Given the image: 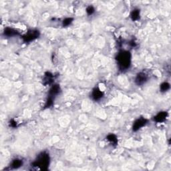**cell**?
Returning a JSON list of instances; mask_svg holds the SVG:
<instances>
[{
	"label": "cell",
	"mask_w": 171,
	"mask_h": 171,
	"mask_svg": "<svg viewBox=\"0 0 171 171\" xmlns=\"http://www.w3.org/2000/svg\"><path fill=\"white\" fill-rule=\"evenodd\" d=\"M116 60L120 70H127L131 65V54L129 51L122 50L116 56Z\"/></svg>",
	"instance_id": "6da1fadb"
},
{
	"label": "cell",
	"mask_w": 171,
	"mask_h": 171,
	"mask_svg": "<svg viewBox=\"0 0 171 171\" xmlns=\"http://www.w3.org/2000/svg\"><path fill=\"white\" fill-rule=\"evenodd\" d=\"M50 164V156L47 152H43L37 156L36 159L32 164V166L37 167L40 170H47Z\"/></svg>",
	"instance_id": "7a4b0ae2"
},
{
	"label": "cell",
	"mask_w": 171,
	"mask_h": 171,
	"mask_svg": "<svg viewBox=\"0 0 171 171\" xmlns=\"http://www.w3.org/2000/svg\"><path fill=\"white\" fill-rule=\"evenodd\" d=\"M40 32L38 30H30L25 35L23 36L22 39H23V42H30L38 38L40 36Z\"/></svg>",
	"instance_id": "3957f363"
},
{
	"label": "cell",
	"mask_w": 171,
	"mask_h": 171,
	"mask_svg": "<svg viewBox=\"0 0 171 171\" xmlns=\"http://www.w3.org/2000/svg\"><path fill=\"white\" fill-rule=\"evenodd\" d=\"M148 123V120L144 118H140L136 120L134 122L133 126H132V130L134 132L138 131V130H140V128L144 127V126L146 125V124Z\"/></svg>",
	"instance_id": "277c9868"
},
{
	"label": "cell",
	"mask_w": 171,
	"mask_h": 171,
	"mask_svg": "<svg viewBox=\"0 0 171 171\" xmlns=\"http://www.w3.org/2000/svg\"><path fill=\"white\" fill-rule=\"evenodd\" d=\"M148 80V76L146 75V73L144 72H139L136 76L135 78V83L138 86H142L143 85L147 82Z\"/></svg>",
	"instance_id": "5b68a950"
},
{
	"label": "cell",
	"mask_w": 171,
	"mask_h": 171,
	"mask_svg": "<svg viewBox=\"0 0 171 171\" xmlns=\"http://www.w3.org/2000/svg\"><path fill=\"white\" fill-rule=\"evenodd\" d=\"M61 89H60V86L58 84H54L50 89L49 94H48V97L55 98L58 94H60Z\"/></svg>",
	"instance_id": "8992f818"
},
{
	"label": "cell",
	"mask_w": 171,
	"mask_h": 171,
	"mask_svg": "<svg viewBox=\"0 0 171 171\" xmlns=\"http://www.w3.org/2000/svg\"><path fill=\"white\" fill-rule=\"evenodd\" d=\"M92 98L95 101L101 100L104 96V93L98 88H95L92 92Z\"/></svg>",
	"instance_id": "52a82bcc"
},
{
	"label": "cell",
	"mask_w": 171,
	"mask_h": 171,
	"mask_svg": "<svg viewBox=\"0 0 171 171\" xmlns=\"http://www.w3.org/2000/svg\"><path fill=\"white\" fill-rule=\"evenodd\" d=\"M168 116V112H160L156 114L154 117V120L156 122L160 123V122H164Z\"/></svg>",
	"instance_id": "ba28073f"
},
{
	"label": "cell",
	"mask_w": 171,
	"mask_h": 171,
	"mask_svg": "<svg viewBox=\"0 0 171 171\" xmlns=\"http://www.w3.org/2000/svg\"><path fill=\"white\" fill-rule=\"evenodd\" d=\"M3 34L7 37H13V36H17L19 34V32H18L17 30L13 29V28H9L7 27L5 28V30H4Z\"/></svg>",
	"instance_id": "9c48e42d"
},
{
	"label": "cell",
	"mask_w": 171,
	"mask_h": 171,
	"mask_svg": "<svg viewBox=\"0 0 171 171\" xmlns=\"http://www.w3.org/2000/svg\"><path fill=\"white\" fill-rule=\"evenodd\" d=\"M53 79H54V76L53 74L50 73V72H46L45 74V77H44V84L45 85H49V84H51L52 82H53Z\"/></svg>",
	"instance_id": "30bf717a"
},
{
	"label": "cell",
	"mask_w": 171,
	"mask_h": 171,
	"mask_svg": "<svg viewBox=\"0 0 171 171\" xmlns=\"http://www.w3.org/2000/svg\"><path fill=\"white\" fill-rule=\"evenodd\" d=\"M140 14V9H134V10H132L131 13H130V17H131L132 21H137L138 19H139Z\"/></svg>",
	"instance_id": "8fae6325"
},
{
	"label": "cell",
	"mask_w": 171,
	"mask_h": 171,
	"mask_svg": "<svg viewBox=\"0 0 171 171\" xmlns=\"http://www.w3.org/2000/svg\"><path fill=\"white\" fill-rule=\"evenodd\" d=\"M22 165H23V161H22V160L19 159V158H15V159L13 160L11 164V167L14 168V169L21 167Z\"/></svg>",
	"instance_id": "7c38bea8"
},
{
	"label": "cell",
	"mask_w": 171,
	"mask_h": 171,
	"mask_svg": "<svg viewBox=\"0 0 171 171\" xmlns=\"http://www.w3.org/2000/svg\"><path fill=\"white\" fill-rule=\"evenodd\" d=\"M106 138L108 141L111 142L114 145H116L118 144V138L115 134H110L106 136Z\"/></svg>",
	"instance_id": "4fadbf2b"
},
{
	"label": "cell",
	"mask_w": 171,
	"mask_h": 171,
	"mask_svg": "<svg viewBox=\"0 0 171 171\" xmlns=\"http://www.w3.org/2000/svg\"><path fill=\"white\" fill-rule=\"evenodd\" d=\"M170 84L168 83V82H166L162 83L160 86V90L162 92L168 91V90L170 89Z\"/></svg>",
	"instance_id": "5bb4252c"
},
{
	"label": "cell",
	"mask_w": 171,
	"mask_h": 171,
	"mask_svg": "<svg viewBox=\"0 0 171 171\" xmlns=\"http://www.w3.org/2000/svg\"><path fill=\"white\" fill-rule=\"evenodd\" d=\"M73 21H74V19L72 17L66 18V19H64L63 20V21H62V25H63L64 27H66V26L70 25Z\"/></svg>",
	"instance_id": "9a60e30c"
},
{
	"label": "cell",
	"mask_w": 171,
	"mask_h": 171,
	"mask_svg": "<svg viewBox=\"0 0 171 171\" xmlns=\"http://www.w3.org/2000/svg\"><path fill=\"white\" fill-rule=\"evenodd\" d=\"M54 100V98H50V97H48V99H47V100H46V102L45 106H44V107H45V108H50V106H52V105H53Z\"/></svg>",
	"instance_id": "2e32d148"
},
{
	"label": "cell",
	"mask_w": 171,
	"mask_h": 171,
	"mask_svg": "<svg viewBox=\"0 0 171 171\" xmlns=\"http://www.w3.org/2000/svg\"><path fill=\"white\" fill-rule=\"evenodd\" d=\"M94 11H95V9H94L93 6L89 5L86 8V13H88V15H92L94 13Z\"/></svg>",
	"instance_id": "e0dca14e"
},
{
	"label": "cell",
	"mask_w": 171,
	"mask_h": 171,
	"mask_svg": "<svg viewBox=\"0 0 171 171\" xmlns=\"http://www.w3.org/2000/svg\"><path fill=\"white\" fill-rule=\"evenodd\" d=\"M9 123H10V126H11V127H13V128L17 127V122H16L13 119L10 120Z\"/></svg>",
	"instance_id": "ac0fdd59"
}]
</instances>
